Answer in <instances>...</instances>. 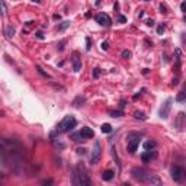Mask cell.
<instances>
[{
    "mask_svg": "<svg viewBox=\"0 0 186 186\" xmlns=\"http://www.w3.org/2000/svg\"><path fill=\"white\" fill-rule=\"evenodd\" d=\"M100 47H102V50H105V51H106V50H108V48H109V44H108V42H106V41H103V42H102V45H100Z\"/></svg>",
    "mask_w": 186,
    "mask_h": 186,
    "instance_id": "36",
    "label": "cell"
},
{
    "mask_svg": "<svg viewBox=\"0 0 186 186\" xmlns=\"http://www.w3.org/2000/svg\"><path fill=\"white\" fill-rule=\"evenodd\" d=\"M127 141H128V151L131 153V154H134L137 151V148H138V145H140V141H141V134H138V132H129L127 135Z\"/></svg>",
    "mask_w": 186,
    "mask_h": 186,
    "instance_id": "5",
    "label": "cell"
},
{
    "mask_svg": "<svg viewBox=\"0 0 186 186\" xmlns=\"http://www.w3.org/2000/svg\"><path fill=\"white\" fill-rule=\"evenodd\" d=\"M125 103H127V100H125V99H121V105H119V106H121V109L125 108Z\"/></svg>",
    "mask_w": 186,
    "mask_h": 186,
    "instance_id": "38",
    "label": "cell"
},
{
    "mask_svg": "<svg viewBox=\"0 0 186 186\" xmlns=\"http://www.w3.org/2000/svg\"><path fill=\"white\" fill-rule=\"evenodd\" d=\"M65 42H67V41H65V39L60 42L58 45H57V50H58V51H63V50H64V45H65Z\"/></svg>",
    "mask_w": 186,
    "mask_h": 186,
    "instance_id": "29",
    "label": "cell"
},
{
    "mask_svg": "<svg viewBox=\"0 0 186 186\" xmlns=\"http://www.w3.org/2000/svg\"><path fill=\"white\" fill-rule=\"evenodd\" d=\"M5 35L7 36V38H12V36L15 35V26H12V25H7V26L5 28Z\"/></svg>",
    "mask_w": 186,
    "mask_h": 186,
    "instance_id": "18",
    "label": "cell"
},
{
    "mask_svg": "<svg viewBox=\"0 0 186 186\" xmlns=\"http://www.w3.org/2000/svg\"><path fill=\"white\" fill-rule=\"evenodd\" d=\"M140 96H141V93H137V95L134 96V97H132V99H134V100H137V99H138V97H140Z\"/></svg>",
    "mask_w": 186,
    "mask_h": 186,
    "instance_id": "43",
    "label": "cell"
},
{
    "mask_svg": "<svg viewBox=\"0 0 186 186\" xmlns=\"http://www.w3.org/2000/svg\"><path fill=\"white\" fill-rule=\"evenodd\" d=\"M185 2H183V3H182V5H180V10H182V12H185Z\"/></svg>",
    "mask_w": 186,
    "mask_h": 186,
    "instance_id": "42",
    "label": "cell"
},
{
    "mask_svg": "<svg viewBox=\"0 0 186 186\" xmlns=\"http://www.w3.org/2000/svg\"><path fill=\"white\" fill-rule=\"evenodd\" d=\"M114 7H115V10H118V9H119V5H118V3H115Z\"/></svg>",
    "mask_w": 186,
    "mask_h": 186,
    "instance_id": "44",
    "label": "cell"
},
{
    "mask_svg": "<svg viewBox=\"0 0 186 186\" xmlns=\"http://www.w3.org/2000/svg\"><path fill=\"white\" fill-rule=\"evenodd\" d=\"M111 154H112V157H114L115 163L118 164V167L121 169V161H119V157H118V154H116V150H115V145L114 144H111Z\"/></svg>",
    "mask_w": 186,
    "mask_h": 186,
    "instance_id": "16",
    "label": "cell"
},
{
    "mask_svg": "<svg viewBox=\"0 0 186 186\" xmlns=\"http://www.w3.org/2000/svg\"><path fill=\"white\" fill-rule=\"evenodd\" d=\"M157 157V153L153 150H145L143 154H141V160L144 161V163H147V161H151L153 159H156Z\"/></svg>",
    "mask_w": 186,
    "mask_h": 186,
    "instance_id": "11",
    "label": "cell"
},
{
    "mask_svg": "<svg viewBox=\"0 0 186 186\" xmlns=\"http://www.w3.org/2000/svg\"><path fill=\"white\" fill-rule=\"evenodd\" d=\"M131 174H132V177H134L137 182H140V183H147V185H160V183H161L159 176H156V174H153L150 170L143 169V167H134L131 170Z\"/></svg>",
    "mask_w": 186,
    "mask_h": 186,
    "instance_id": "1",
    "label": "cell"
},
{
    "mask_svg": "<svg viewBox=\"0 0 186 186\" xmlns=\"http://www.w3.org/2000/svg\"><path fill=\"white\" fill-rule=\"evenodd\" d=\"M34 23H35V22H26V28L23 29V32H25V34H26V32H29V29L32 28V25H34Z\"/></svg>",
    "mask_w": 186,
    "mask_h": 186,
    "instance_id": "30",
    "label": "cell"
},
{
    "mask_svg": "<svg viewBox=\"0 0 186 186\" xmlns=\"http://www.w3.org/2000/svg\"><path fill=\"white\" fill-rule=\"evenodd\" d=\"M20 150V143L16 140H12V138H3L0 140V151H6V153H16V151Z\"/></svg>",
    "mask_w": 186,
    "mask_h": 186,
    "instance_id": "4",
    "label": "cell"
},
{
    "mask_svg": "<svg viewBox=\"0 0 186 186\" xmlns=\"http://www.w3.org/2000/svg\"><path fill=\"white\" fill-rule=\"evenodd\" d=\"M100 157H102V145H100V141H96L95 145H93V150H92L90 163L92 164H97L100 161Z\"/></svg>",
    "mask_w": 186,
    "mask_h": 186,
    "instance_id": "6",
    "label": "cell"
},
{
    "mask_svg": "<svg viewBox=\"0 0 186 186\" xmlns=\"http://www.w3.org/2000/svg\"><path fill=\"white\" fill-rule=\"evenodd\" d=\"M160 12H161V13H167V6L166 5H160Z\"/></svg>",
    "mask_w": 186,
    "mask_h": 186,
    "instance_id": "33",
    "label": "cell"
},
{
    "mask_svg": "<svg viewBox=\"0 0 186 186\" xmlns=\"http://www.w3.org/2000/svg\"><path fill=\"white\" fill-rule=\"evenodd\" d=\"M115 177V173L112 172V170H105L103 173H102V179H103L105 182H109V180H112Z\"/></svg>",
    "mask_w": 186,
    "mask_h": 186,
    "instance_id": "15",
    "label": "cell"
},
{
    "mask_svg": "<svg viewBox=\"0 0 186 186\" xmlns=\"http://www.w3.org/2000/svg\"><path fill=\"white\" fill-rule=\"evenodd\" d=\"M156 145H157V144H156L154 141L148 140V141H145V143H144V150H154Z\"/></svg>",
    "mask_w": 186,
    "mask_h": 186,
    "instance_id": "21",
    "label": "cell"
},
{
    "mask_svg": "<svg viewBox=\"0 0 186 186\" xmlns=\"http://www.w3.org/2000/svg\"><path fill=\"white\" fill-rule=\"evenodd\" d=\"M68 26H70V20H64V22H61V25L57 26V29H58V31H64V29H67Z\"/></svg>",
    "mask_w": 186,
    "mask_h": 186,
    "instance_id": "25",
    "label": "cell"
},
{
    "mask_svg": "<svg viewBox=\"0 0 186 186\" xmlns=\"http://www.w3.org/2000/svg\"><path fill=\"white\" fill-rule=\"evenodd\" d=\"M71 63H73V70L74 71H80L82 70V58H80L77 51H74L71 54Z\"/></svg>",
    "mask_w": 186,
    "mask_h": 186,
    "instance_id": "10",
    "label": "cell"
},
{
    "mask_svg": "<svg viewBox=\"0 0 186 186\" xmlns=\"http://www.w3.org/2000/svg\"><path fill=\"white\" fill-rule=\"evenodd\" d=\"M164 29H166V26H164V25H160V26L157 28V34H159V35H161V34L164 32Z\"/></svg>",
    "mask_w": 186,
    "mask_h": 186,
    "instance_id": "31",
    "label": "cell"
},
{
    "mask_svg": "<svg viewBox=\"0 0 186 186\" xmlns=\"http://www.w3.org/2000/svg\"><path fill=\"white\" fill-rule=\"evenodd\" d=\"M172 177L174 182H182L183 177H185V170L180 167V166H174L172 169Z\"/></svg>",
    "mask_w": 186,
    "mask_h": 186,
    "instance_id": "9",
    "label": "cell"
},
{
    "mask_svg": "<svg viewBox=\"0 0 186 186\" xmlns=\"http://www.w3.org/2000/svg\"><path fill=\"white\" fill-rule=\"evenodd\" d=\"M176 128L179 129V131H182L183 128H185V114L183 112H179V115H177V119H176Z\"/></svg>",
    "mask_w": 186,
    "mask_h": 186,
    "instance_id": "13",
    "label": "cell"
},
{
    "mask_svg": "<svg viewBox=\"0 0 186 186\" xmlns=\"http://www.w3.org/2000/svg\"><path fill=\"white\" fill-rule=\"evenodd\" d=\"M77 154H86V148H77Z\"/></svg>",
    "mask_w": 186,
    "mask_h": 186,
    "instance_id": "37",
    "label": "cell"
},
{
    "mask_svg": "<svg viewBox=\"0 0 186 186\" xmlns=\"http://www.w3.org/2000/svg\"><path fill=\"white\" fill-rule=\"evenodd\" d=\"M6 15H7V6L5 0H0V16H6Z\"/></svg>",
    "mask_w": 186,
    "mask_h": 186,
    "instance_id": "19",
    "label": "cell"
},
{
    "mask_svg": "<svg viewBox=\"0 0 186 186\" xmlns=\"http://www.w3.org/2000/svg\"><path fill=\"white\" fill-rule=\"evenodd\" d=\"M100 73H102V71H100V68L99 67H95V68H93V77L99 79L100 77Z\"/></svg>",
    "mask_w": 186,
    "mask_h": 186,
    "instance_id": "28",
    "label": "cell"
},
{
    "mask_svg": "<svg viewBox=\"0 0 186 186\" xmlns=\"http://www.w3.org/2000/svg\"><path fill=\"white\" fill-rule=\"evenodd\" d=\"M92 48V41H90V38H86V50L89 51Z\"/></svg>",
    "mask_w": 186,
    "mask_h": 186,
    "instance_id": "32",
    "label": "cell"
},
{
    "mask_svg": "<svg viewBox=\"0 0 186 186\" xmlns=\"http://www.w3.org/2000/svg\"><path fill=\"white\" fill-rule=\"evenodd\" d=\"M76 125H77L76 118H74L73 115H67V116H64V118L58 122L55 132H57V134H65V132L73 131V128H76Z\"/></svg>",
    "mask_w": 186,
    "mask_h": 186,
    "instance_id": "2",
    "label": "cell"
},
{
    "mask_svg": "<svg viewBox=\"0 0 186 186\" xmlns=\"http://www.w3.org/2000/svg\"><path fill=\"white\" fill-rule=\"evenodd\" d=\"M35 36H36V38H38V39H44V34H42L41 31L35 32Z\"/></svg>",
    "mask_w": 186,
    "mask_h": 186,
    "instance_id": "34",
    "label": "cell"
},
{
    "mask_svg": "<svg viewBox=\"0 0 186 186\" xmlns=\"http://www.w3.org/2000/svg\"><path fill=\"white\" fill-rule=\"evenodd\" d=\"M73 185L74 186H90L92 180L89 179V176L86 174L84 170H82L80 167H76L73 170Z\"/></svg>",
    "mask_w": 186,
    "mask_h": 186,
    "instance_id": "3",
    "label": "cell"
},
{
    "mask_svg": "<svg viewBox=\"0 0 186 186\" xmlns=\"http://www.w3.org/2000/svg\"><path fill=\"white\" fill-rule=\"evenodd\" d=\"M134 118H135V119H140V121H145V119H147V116L144 115V112L135 111V112H134Z\"/></svg>",
    "mask_w": 186,
    "mask_h": 186,
    "instance_id": "22",
    "label": "cell"
},
{
    "mask_svg": "<svg viewBox=\"0 0 186 186\" xmlns=\"http://www.w3.org/2000/svg\"><path fill=\"white\" fill-rule=\"evenodd\" d=\"M118 22H119V23H125V22H127V18L121 15V16H118Z\"/></svg>",
    "mask_w": 186,
    "mask_h": 186,
    "instance_id": "35",
    "label": "cell"
},
{
    "mask_svg": "<svg viewBox=\"0 0 186 186\" xmlns=\"http://www.w3.org/2000/svg\"><path fill=\"white\" fill-rule=\"evenodd\" d=\"M145 2H148V0H145Z\"/></svg>",
    "mask_w": 186,
    "mask_h": 186,
    "instance_id": "45",
    "label": "cell"
},
{
    "mask_svg": "<svg viewBox=\"0 0 186 186\" xmlns=\"http://www.w3.org/2000/svg\"><path fill=\"white\" fill-rule=\"evenodd\" d=\"M172 103H173V99H172V97H169V99L163 103V106H161V108H160V111H159V116H160V118H163V119L169 118L170 109H172Z\"/></svg>",
    "mask_w": 186,
    "mask_h": 186,
    "instance_id": "7",
    "label": "cell"
},
{
    "mask_svg": "<svg viewBox=\"0 0 186 186\" xmlns=\"http://www.w3.org/2000/svg\"><path fill=\"white\" fill-rule=\"evenodd\" d=\"M96 22L99 23L100 26H105V28H109L111 25H112V20H111V18H109L106 13H99L96 15Z\"/></svg>",
    "mask_w": 186,
    "mask_h": 186,
    "instance_id": "8",
    "label": "cell"
},
{
    "mask_svg": "<svg viewBox=\"0 0 186 186\" xmlns=\"http://www.w3.org/2000/svg\"><path fill=\"white\" fill-rule=\"evenodd\" d=\"M100 129H102L103 134H109V132H112V127H111L109 124H103V125L100 127Z\"/></svg>",
    "mask_w": 186,
    "mask_h": 186,
    "instance_id": "23",
    "label": "cell"
},
{
    "mask_svg": "<svg viewBox=\"0 0 186 186\" xmlns=\"http://www.w3.org/2000/svg\"><path fill=\"white\" fill-rule=\"evenodd\" d=\"M185 99H186V93H185V92H180V93L176 96L177 102H185Z\"/></svg>",
    "mask_w": 186,
    "mask_h": 186,
    "instance_id": "26",
    "label": "cell"
},
{
    "mask_svg": "<svg viewBox=\"0 0 186 186\" xmlns=\"http://www.w3.org/2000/svg\"><path fill=\"white\" fill-rule=\"evenodd\" d=\"M71 140L73 141H76V143H82V141H86L84 138L82 137V134L80 132H73L71 134Z\"/></svg>",
    "mask_w": 186,
    "mask_h": 186,
    "instance_id": "20",
    "label": "cell"
},
{
    "mask_svg": "<svg viewBox=\"0 0 186 186\" xmlns=\"http://www.w3.org/2000/svg\"><path fill=\"white\" fill-rule=\"evenodd\" d=\"M109 116H112V118H121V116H124V111H122V109L109 111Z\"/></svg>",
    "mask_w": 186,
    "mask_h": 186,
    "instance_id": "17",
    "label": "cell"
},
{
    "mask_svg": "<svg viewBox=\"0 0 186 186\" xmlns=\"http://www.w3.org/2000/svg\"><path fill=\"white\" fill-rule=\"evenodd\" d=\"M51 183H52V179H48V180L42 182V185H51Z\"/></svg>",
    "mask_w": 186,
    "mask_h": 186,
    "instance_id": "40",
    "label": "cell"
},
{
    "mask_svg": "<svg viewBox=\"0 0 186 186\" xmlns=\"http://www.w3.org/2000/svg\"><path fill=\"white\" fill-rule=\"evenodd\" d=\"M121 57H122L124 60H128L129 57H131V51H128V50H124L122 52H121Z\"/></svg>",
    "mask_w": 186,
    "mask_h": 186,
    "instance_id": "27",
    "label": "cell"
},
{
    "mask_svg": "<svg viewBox=\"0 0 186 186\" xmlns=\"http://www.w3.org/2000/svg\"><path fill=\"white\" fill-rule=\"evenodd\" d=\"M80 134H82V137L84 138V140H90V138H93L95 137V132H93V129H90L89 127H84L80 129Z\"/></svg>",
    "mask_w": 186,
    "mask_h": 186,
    "instance_id": "12",
    "label": "cell"
},
{
    "mask_svg": "<svg viewBox=\"0 0 186 186\" xmlns=\"http://www.w3.org/2000/svg\"><path fill=\"white\" fill-rule=\"evenodd\" d=\"M172 84H173V86H177V84H179V79H173V83H172Z\"/></svg>",
    "mask_w": 186,
    "mask_h": 186,
    "instance_id": "41",
    "label": "cell"
},
{
    "mask_svg": "<svg viewBox=\"0 0 186 186\" xmlns=\"http://www.w3.org/2000/svg\"><path fill=\"white\" fill-rule=\"evenodd\" d=\"M147 25H148V26H153V25H154V20H153V19H148V20H147Z\"/></svg>",
    "mask_w": 186,
    "mask_h": 186,
    "instance_id": "39",
    "label": "cell"
},
{
    "mask_svg": "<svg viewBox=\"0 0 186 186\" xmlns=\"http://www.w3.org/2000/svg\"><path fill=\"white\" fill-rule=\"evenodd\" d=\"M84 103H86V97H84V96H77V97L71 102V106H74V108H80V106H83Z\"/></svg>",
    "mask_w": 186,
    "mask_h": 186,
    "instance_id": "14",
    "label": "cell"
},
{
    "mask_svg": "<svg viewBox=\"0 0 186 186\" xmlns=\"http://www.w3.org/2000/svg\"><path fill=\"white\" fill-rule=\"evenodd\" d=\"M36 71L39 73L41 76H44V77H47V79H51V76H50V74H48V73L45 71V70H42V67H41V65H36Z\"/></svg>",
    "mask_w": 186,
    "mask_h": 186,
    "instance_id": "24",
    "label": "cell"
}]
</instances>
